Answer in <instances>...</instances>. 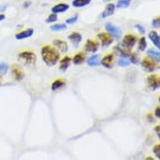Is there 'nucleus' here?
<instances>
[{
  "label": "nucleus",
  "instance_id": "nucleus-1",
  "mask_svg": "<svg viewBox=\"0 0 160 160\" xmlns=\"http://www.w3.org/2000/svg\"><path fill=\"white\" fill-rule=\"evenodd\" d=\"M41 55L44 62L49 66H54L60 60V53L56 49L50 45H46L42 48Z\"/></svg>",
  "mask_w": 160,
  "mask_h": 160
},
{
  "label": "nucleus",
  "instance_id": "nucleus-2",
  "mask_svg": "<svg viewBox=\"0 0 160 160\" xmlns=\"http://www.w3.org/2000/svg\"><path fill=\"white\" fill-rule=\"evenodd\" d=\"M18 60L24 66H32L36 62L37 57L36 55L31 51H23L18 54Z\"/></svg>",
  "mask_w": 160,
  "mask_h": 160
},
{
  "label": "nucleus",
  "instance_id": "nucleus-3",
  "mask_svg": "<svg viewBox=\"0 0 160 160\" xmlns=\"http://www.w3.org/2000/svg\"><path fill=\"white\" fill-rule=\"evenodd\" d=\"M105 29L113 39H117V40H119L121 39L122 31L120 28H118V26H116L112 23H107L105 25Z\"/></svg>",
  "mask_w": 160,
  "mask_h": 160
},
{
  "label": "nucleus",
  "instance_id": "nucleus-4",
  "mask_svg": "<svg viewBox=\"0 0 160 160\" xmlns=\"http://www.w3.org/2000/svg\"><path fill=\"white\" fill-rule=\"evenodd\" d=\"M98 39H100V41L102 43V46L103 48H107L108 47L109 45H111L113 42V38L111 36L110 34H107V33H100L97 35Z\"/></svg>",
  "mask_w": 160,
  "mask_h": 160
},
{
  "label": "nucleus",
  "instance_id": "nucleus-5",
  "mask_svg": "<svg viewBox=\"0 0 160 160\" xmlns=\"http://www.w3.org/2000/svg\"><path fill=\"white\" fill-rule=\"evenodd\" d=\"M148 81V85L149 88H151V90L152 91H155L159 88V85H160V80L159 77L157 76V75H150V76H148L147 78Z\"/></svg>",
  "mask_w": 160,
  "mask_h": 160
},
{
  "label": "nucleus",
  "instance_id": "nucleus-6",
  "mask_svg": "<svg viewBox=\"0 0 160 160\" xmlns=\"http://www.w3.org/2000/svg\"><path fill=\"white\" fill-rule=\"evenodd\" d=\"M136 43L137 38L131 34L125 35L123 39H122V45H123L124 47L129 49V50H131L132 48H133L134 45H136Z\"/></svg>",
  "mask_w": 160,
  "mask_h": 160
},
{
  "label": "nucleus",
  "instance_id": "nucleus-7",
  "mask_svg": "<svg viewBox=\"0 0 160 160\" xmlns=\"http://www.w3.org/2000/svg\"><path fill=\"white\" fill-rule=\"evenodd\" d=\"M101 64L106 68L112 69L115 64V55L113 54H108L105 55L101 61Z\"/></svg>",
  "mask_w": 160,
  "mask_h": 160
},
{
  "label": "nucleus",
  "instance_id": "nucleus-8",
  "mask_svg": "<svg viewBox=\"0 0 160 160\" xmlns=\"http://www.w3.org/2000/svg\"><path fill=\"white\" fill-rule=\"evenodd\" d=\"M99 48V44L92 39H88L85 45V50L87 53H91V54H95L98 50Z\"/></svg>",
  "mask_w": 160,
  "mask_h": 160
},
{
  "label": "nucleus",
  "instance_id": "nucleus-9",
  "mask_svg": "<svg viewBox=\"0 0 160 160\" xmlns=\"http://www.w3.org/2000/svg\"><path fill=\"white\" fill-rule=\"evenodd\" d=\"M142 66L144 68L145 71H147L148 72H152V71L156 70V62L148 59V58H144L142 61Z\"/></svg>",
  "mask_w": 160,
  "mask_h": 160
},
{
  "label": "nucleus",
  "instance_id": "nucleus-10",
  "mask_svg": "<svg viewBox=\"0 0 160 160\" xmlns=\"http://www.w3.org/2000/svg\"><path fill=\"white\" fill-rule=\"evenodd\" d=\"M53 44L55 45V47L58 48V50H60L61 52L62 53H66L69 50L68 44L64 41V40H61V39H55L53 41Z\"/></svg>",
  "mask_w": 160,
  "mask_h": 160
},
{
  "label": "nucleus",
  "instance_id": "nucleus-11",
  "mask_svg": "<svg viewBox=\"0 0 160 160\" xmlns=\"http://www.w3.org/2000/svg\"><path fill=\"white\" fill-rule=\"evenodd\" d=\"M12 75H13V78L15 79L16 81H18V82L23 80L24 76V74L23 72V71L18 66H13L12 67Z\"/></svg>",
  "mask_w": 160,
  "mask_h": 160
},
{
  "label": "nucleus",
  "instance_id": "nucleus-12",
  "mask_svg": "<svg viewBox=\"0 0 160 160\" xmlns=\"http://www.w3.org/2000/svg\"><path fill=\"white\" fill-rule=\"evenodd\" d=\"M68 39L71 40L74 46L77 47L79 45V44H80L81 41L82 40V34H79L77 32H74V33H72L71 35H69Z\"/></svg>",
  "mask_w": 160,
  "mask_h": 160
},
{
  "label": "nucleus",
  "instance_id": "nucleus-13",
  "mask_svg": "<svg viewBox=\"0 0 160 160\" xmlns=\"http://www.w3.org/2000/svg\"><path fill=\"white\" fill-rule=\"evenodd\" d=\"M114 50L117 51V52L121 55L122 57L124 58H129L131 53L129 51V49L124 47L123 45H117L116 47H114Z\"/></svg>",
  "mask_w": 160,
  "mask_h": 160
},
{
  "label": "nucleus",
  "instance_id": "nucleus-14",
  "mask_svg": "<svg viewBox=\"0 0 160 160\" xmlns=\"http://www.w3.org/2000/svg\"><path fill=\"white\" fill-rule=\"evenodd\" d=\"M70 8V6L66 3H59L56 4L54 7H52L51 11L54 13H64Z\"/></svg>",
  "mask_w": 160,
  "mask_h": 160
},
{
  "label": "nucleus",
  "instance_id": "nucleus-15",
  "mask_svg": "<svg viewBox=\"0 0 160 160\" xmlns=\"http://www.w3.org/2000/svg\"><path fill=\"white\" fill-rule=\"evenodd\" d=\"M115 11V4L113 3H108V5L106 6L105 9L102 13V18H108L109 16H112L114 13Z\"/></svg>",
  "mask_w": 160,
  "mask_h": 160
},
{
  "label": "nucleus",
  "instance_id": "nucleus-16",
  "mask_svg": "<svg viewBox=\"0 0 160 160\" xmlns=\"http://www.w3.org/2000/svg\"><path fill=\"white\" fill-rule=\"evenodd\" d=\"M87 65L91 67H96V66H99L101 65V61H100V56L98 55H92L90 56L87 60Z\"/></svg>",
  "mask_w": 160,
  "mask_h": 160
},
{
  "label": "nucleus",
  "instance_id": "nucleus-17",
  "mask_svg": "<svg viewBox=\"0 0 160 160\" xmlns=\"http://www.w3.org/2000/svg\"><path fill=\"white\" fill-rule=\"evenodd\" d=\"M34 34V29H28L24 31H22L20 33H18V34L15 35V38L18 40H21V39H27V38H29L31 37Z\"/></svg>",
  "mask_w": 160,
  "mask_h": 160
},
{
  "label": "nucleus",
  "instance_id": "nucleus-18",
  "mask_svg": "<svg viewBox=\"0 0 160 160\" xmlns=\"http://www.w3.org/2000/svg\"><path fill=\"white\" fill-rule=\"evenodd\" d=\"M148 37H149L150 40L152 41V43L153 45L158 48L159 49L160 48V38L159 35L158 34L157 32L155 31H151L148 34Z\"/></svg>",
  "mask_w": 160,
  "mask_h": 160
},
{
  "label": "nucleus",
  "instance_id": "nucleus-19",
  "mask_svg": "<svg viewBox=\"0 0 160 160\" xmlns=\"http://www.w3.org/2000/svg\"><path fill=\"white\" fill-rule=\"evenodd\" d=\"M147 55L148 57L151 58V60L156 62V63H159L160 61V54L158 51H155L154 50L150 49L147 51Z\"/></svg>",
  "mask_w": 160,
  "mask_h": 160
},
{
  "label": "nucleus",
  "instance_id": "nucleus-20",
  "mask_svg": "<svg viewBox=\"0 0 160 160\" xmlns=\"http://www.w3.org/2000/svg\"><path fill=\"white\" fill-rule=\"evenodd\" d=\"M71 59L68 56H65V57L60 61V70L63 71H66L68 69L70 64H71Z\"/></svg>",
  "mask_w": 160,
  "mask_h": 160
},
{
  "label": "nucleus",
  "instance_id": "nucleus-21",
  "mask_svg": "<svg viewBox=\"0 0 160 160\" xmlns=\"http://www.w3.org/2000/svg\"><path fill=\"white\" fill-rule=\"evenodd\" d=\"M85 60H86V55H84V53L79 52L74 56L73 62L75 65H81L84 62Z\"/></svg>",
  "mask_w": 160,
  "mask_h": 160
},
{
  "label": "nucleus",
  "instance_id": "nucleus-22",
  "mask_svg": "<svg viewBox=\"0 0 160 160\" xmlns=\"http://www.w3.org/2000/svg\"><path fill=\"white\" fill-rule=\"evenodd\" d=\"M92 0H73L72 6L75 8H82L85 6L88 5Z\"/></svg>",
  "mask_w": 160,
  "mask_h": 160
},
{
  "label": "nucleus",
  "instance_id": "nucleus-23",
  "mask_svg": "<svg viewBox=\"0 0 160 160\" xmlns=\"http://www.w3.org/2000/svg\"><path fill=\"white\" fill-rule=\"evenodd\" d=\"M65 85H66V83L63 80H56L51 85V89H52V91H56V90L61 89L63 87H65Z\"/></svg>",
  "mask_w": 160,
  "mask_h": 160
},
{
  "label": "nucleus",
  "instance_id": "nucleus-24",
  "mask_svg": "<svg viewBox=\"0 0 160 160\" xmlns=\"http://www.w3.org/2000/svg\"><path fill=\"white\" fill-rule=\"evenodd\" d=\"M131 4V0H119L117 3V8H128Z\"/></svg>",
  "mask_w": 160,
  "mask_h": 160
},
{
  "label": "nucleus",
  "instance_id": "nucleus-25",
  "mask_svg": "<svg viewBox=\"0 0 160 160\" xmlns=\"http://www.w3.org/2000/svg\"><path fill=\"white\" fill-rule=\"evenodd\" d=\"M50 29L53 31H63L66 29V24H56L50 26Z\"/></svg>",
  "mask_w": 160,
  "mask_h": 160
},
{
  "label": "nucleus",
  "instance_id": "nucleus-26",
  "mask_svg": "<svg viewBox=\"0 0 160 160\" xmlns=\"http://www.w3.org/2000/svg\"><path fill=\"white\" fill-rule=\"evenodd\" d=\"M147 41H146V39L144 37H142L141 39H139L138 42V50L140 51H144L147 48Z\"/></svg>",
  "mask_w": 160,
  "mask_h": 160
},
{
  "label": "nucleus",
  "instance_id": "nucleus-27",
  "mask_svg": "<svg viewBox=\"0 0 160 160\" xmlns=\"http://www.w3.org/2000/svg\"><path fill=\"white\" fill-rule=\"evenodd\" d=\"M118 65L119 66H122V67H126V66H128L130 65V61L128 58L122 57L118 60Z\"/></svg>",
  "mask_w": 160,
  "mask_h": 160
},
{
  "label": "nucleus",
  "instance_id": "nucleus-28",
  "mask_svg": "<svg viewBox=\"0 0 160 160\" xmlns=\"http://www.w3.org/2000/svg\"><path fill=\"white\" fill-rule=\"evenodd\" d=\"M8 66L5 62H0V76H4L8 72Z\"/></svg>",
  "mask_w": 160,
  "mask_h": 160
},
{
  "label": "nucleus",
  "instance_id": "nucleus-29",
  "mask_svg": "<svg viewBox=\"0 0 160 160\" xmlns=\"http://www.w3.org/2000/svg\"><path fill=\"white\" fill-rule=\"evenodd\" d=\"M57 18H58L57 14L53 13L52 14H50V15L46 19H45V22L48 23V24H50V23H54V22H55L56 20H57Z\"/></svg>",
  "mask_w": 160,
  "mask_h": 160
},
{
  "label": "nucleus",
  "instance_id": "nucleus-30",
  "mask_svg": "<svg viewBox=\"0 0 160 160\" xmlns=\"http://www.w3.org/2000/svg\"><path fill=\"white\" fill-rule=\"evenodd\" d=\"M129 61H130V63H132V64H138V56L137 54H131L130 56H129Z\"/></svg>",
  "mask_w": 160,
  "mask_h": 160
},
{
  "label": "nucleus",
  "instance_id": "nucleus-31",
  "mask_svg": "<svg viewBox=\"0 0 160 160\" xmlns=\"http://www.w3.org/2000/svg\"><path fill=\"white\" fill-rule=\"evenodd\" d=\"M152 26L155 29H159L160 28V18L158 17V18H154L152 22Z\"/></svg>",
  "mask_w": 160,
  "mask_h": 160
},
{
  "label": "nucleus",
  "instance_id": "nucleus-32",
  "mask_svg": "<svg viewBox=\"0 0 160 160\" xmlns=\"http://www.w3.org/2000/svg\"><path fill=\"white\" fill-rule=\"evenodd\" d=\"M77 19H78V15H75L73 17H71V18H67L66 20V23L68 24H73L75 23H76Z\"/></svg>",
  "mask_w": 160,
  "mask_h": 160
},
{
  "label": "nucleus",
  "instance_id": "nucleus-33",
  "mask_svg": "<svg viewBox=\"0 0 160 160\" xmlns=\"http://www.w3.org/2000/svg\"><path fill=\"white\" fill-rule=\"evenodd\" d=\"M153 152H154V154L156 155V157L160 159V145L159 144H157L155 145L154 147H153V149H152Z\"/></svg>",
  "mask_w": 160,
  "mask_h": 160
},
{
  "label": "nucleus",
  "instance_id": "nucleus-34",
  "mask_svg": "<svg viewBox=\"0 0 160 160\" xmlns=\"http://www.w3.org/2000/svg\"><path fill=\"white\" fill-rule=\"evenodd\" d=\"M135 28H136L138 30V32L140 33L141 34H145V29L143 28V26H142L141 24H136L135 25Z\"/></svg>",
  "mask_w": 160,
  "mask_h": 160
},
{
  "label": "nucleus",
  "instance_id": "nucleus-35",
  "mask_svg": "<svg viewBox=\"0 0 160 160\" xmlns=\"http://www.w3.org/2000/svg\"><path fill=\"white\" fill-rule=\"evenodd\" d=\"M155 117H157L158 118H160V108L159 107H158L155 110Z\"/></svg>",
  "mask_w": 160,
  "mask_h": 160
},
{
  "label": "nucleus",
  "instance_id": "nucleus-36",
  "mask_svg": "<svg viewBox=\"0 0 160 160\" xmlns=\"http://www.w3.org/2000/svg\"><path fill=\"white\" fill-rule=\"evenodd\" d=\"M154 130L156 131V132H157V135L158 137V138H160V127L157 126L156 128H154Z\"/></svg>",
  "mask_w": 160,
  "mask_h": 160
},
{
  "label": "nucleus",
  "instance_id": "nucleus-37",
  "mask_svg": "<svg viewBox=\"0 0 160 160\" xmlns=\"http://www.w3.org/2000/svg\"><path fill=\"white\" fill-rule=\"evenodd\" d=\"M4 18H5V15L4 14H0V21H3Z\"/></svg>",
  "mask_w": 160,
  "mask_h": 160
},
{
  "label": "nucleus",
  "instance_id": "nucleus-38",
  "mask_svg": "<svg viewBox=\"0 0 160 160\" xmlns=\"http://www.w3.org/2000/svg\"><path fill=\"white\" fill-rule=\"evenodd\" d=\"M148 119H149L150 121L152 122V117H151V115H150V114L148 116Z\"/></svg>",
  "mask_w": 160,
  "mask_h": 160
},
{
  "label": "nucleus",
  "instance_id": "nucleus-39",
  "mask_svg": "<svg viewBox=\"0 0 160 160\" xmlns=\"http://www.w3.org/2000/svg\"><path fill=\"white\" fill-rule=\"evenodd\" d=\"M1 80H2V79H1V76H0V82H1Z\"/></svg>",
  "mask_w": 160,
  "mask_h": 160
}]
</instances>
